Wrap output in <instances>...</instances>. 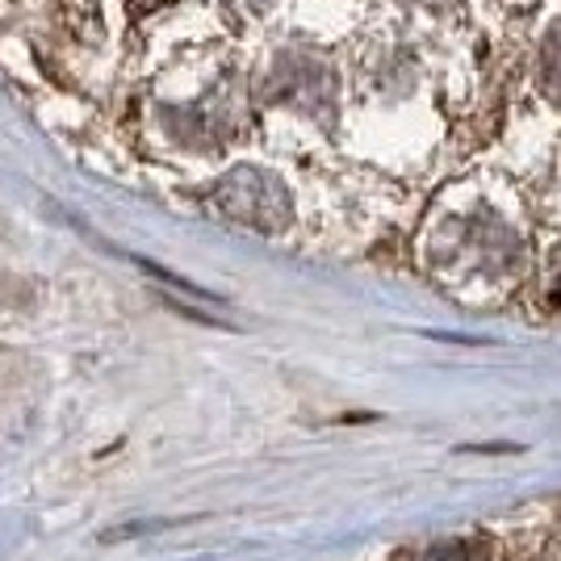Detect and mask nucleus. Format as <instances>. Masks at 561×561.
<instances>
[{
	"label": "nucleus",
	"mask_w": 561,
	"mask_h": 561,
	"mask_svg": "<svg viewBox=\"0 0 561 561\" xmlns=\"http://www.w3.org/2000/svg\"><path fill=\"white\" fill-rule=\"evenodd\" d=\"M486 549L473 545V540H445V545H432L420 561H486Z\"/></svg>",
	"instance_id": "1"
}]
</instances>
